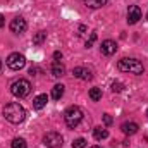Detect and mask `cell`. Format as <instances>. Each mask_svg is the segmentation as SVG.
I'll return each mask as SVG.
<instances>
[{
    "instance_id": "10",
    "label": "cell",
    "mask_w": 148,
    "mask_h": 148,
    "mask_svg": "<svg viewBox=\"0 0 148 148\" xmlns=\"http://www.w3.org/2000/svg\"><path fill=\"white\" fill-rule=\"evenodd\" d=\"M73 74L77 77V79H91V77H93L91 71L86 69V67H74Z\"/></svg>"
},
{
    "instance_id": "29",
    "label": "cell",
    "mask_w": 148,
    "mask_h": 148,
    "mask_svg": "<svg viewBox=\"0 0 148 148\" xmlns=\"http://www.w3.org/2000/svg\"><path fill=\"white\" fill-rule=\"evenodd\" d=\"M147 115H148V110H147Z\"/></svg>"
},
{
    "instance_id": "21",
    "label": "cell",
    "mask_w": 148,
    "mask_h": 148,
    "mask_svg": "<svg viewBox=\"0 0 148 148\" xmlns=\"http://www.w3.org/2000/svg\"><path fill=\"white\" fill-rule=\"evenodd\" d=\"M112 91H114V93H121V91H122V83L114 81V83H112Z\"/></svg>"
},
{
    "instance_id": "3",
    "label": "cell",
    "mask_w": 148,
    "mask_h": 148,
    "mask_svg": "<svg viewBox=\"0 0 148 148\" xmlns=\"http://www.w3.org/2000/svg\"><path fill=\"white\" fill-rule=\"evenodd\" d=\"M64 121H66V124H67V127H71L74 129L76 126H79V122L83 121V110L79 109V107H69L67 110L64 112Z\"/></svg>"
},
{
    "instance_id": "13",
    "label": "cell",
    "mask_w": 148,
    "mask_h": 148,
    "mask_svg": "<svg viewBox=\"0 0 148 148\" xmlns=\"http://www.w3.org/2000/svg\"><path fill=\"white\" fill-rule=\"evenodd\" d=\"M52 74H53L55 77L64 76V74H66V67H64V64H60V62H53V64H52Z\"/></svg>"
},
{
    "instance_id": "8",
    "label": "cell",
    "mask_w": 148,
    "mask_h": 148,
    "mask_svg": "<svg viewBox=\"0 0 148 148\" xmlns=\"http://www.w3.org/2000/svg\"><path fill=\"white\" fill-rule=\"evenodd\" d=\"M141 19V9L138 5H131L127 9V23L129 24H136Z\"/></svg>"
},
{
    "instance_id": "15",
    "label": "cell",
    "mask_w": 148,
    "mask_h": 148,
    "mask_svg": "<svg viewBox=\"0 0 148 148\" xmlns=\"http://www.w3.org/2000/svg\"><path fill=\"white\" fill-rule=\"evenodd\" d=\"M93 136H95V140H105L107 136H109V131L107 129H103V127H95L93 129Z\"/></svg>"
},
{
    "instance_id": "26",
    "label": "cell",
    "mask_w": 148,
    "mask_h": 148,
    "mask_svg": "<svg viewBox=\"0 0 148 148\" xmlns=\"http://www.w3.org/2000/svg\"><path fill=\"white\" fill-rule=\"evenodd\" d=\"M91 148H102V147H91Z\"/></svg>"
},
{
    "instance_id": "11",
    "label": "cell",
    "mask_w": 148,
    "mask_h": 148,
    "mask_svg": "<svg viewBox=\"0 0 148 148\" xmlns=\"http://www.w3.org/2000/svg\"><path fill=\"white\" fill-rule=\"evenodd\" d=\"M47 102H48V97L47 95H38V97H35V100H33V109L35 110H41L47 105Z\"/></svg>"
},
{
    "instance_id": "1",
    "label": "cell",
    "mask_w": 148,
    "mask_h": 148,
    "mask_svg": "<svg viewBox=\"0 0 148 148\" xmlns=\"http://www.w3.org/2000/svg\"><path fill=\"white\" fill-rule=\"evenodd\" d=\"M3 117L10 122V124H21L24 119H26V110L23 105L12 102V103H7L5 109H3Z\"/></svg>"
},
{
    "instance_id": "2",
    "label": "cell",
    "mask_w": 148,
    "mask_h": 148,
    "mask_svg": "<svg viewBox=\"0 0 148 148\" xmlns=\"http://www.w3.org/2000/svg\"><path fill=\"white\" fill-rule=\"evenodd\" d=\"M117 67H119V71L129 73V74H143V71H145V67H143V64H141L140 60H136V59H127V57L121 59L119 64H117Z\"/></svg>"
},
{
    "instance_id": "27",
    "label": "cell",
    "mask_w": 148,
    "mask_h": 148,
    "mask_svg": "<svg viewBox=\"0 0 148 148\" xmlns=\"http://www.w3.org/2000/svg\"><path fill=\"white\" fill-rule=\"evenodd\" d=\"M0 69H2V60H0Z\"/></svg>"
},
{
    "instance_id": "25",
    "label": "cell",
    "mask_w": 148,
    "mask_h": 148,
    "mask_svg": "<svg viewBox=\"0 0 148 148\" xmlns=\"http://www.w3.org/2000/svg\"><path fill=\"white\" fill-rule=\"evenodd\" d=\"M3 23H5V21H3V16H0V28L3 26Z\"/></svg>"
},
{
    "instance_id": "6",
    "label": "cell",
    "mask_w": 148,
    "mask_h": 148,
    "mask_svg": "<svg viewBox=\"0 0 148 148\" xmlns=\"http://www.w3.org/2000/svg\"><path fill=\"white\" fill-rule=\"evenodd\" d=\"M62 136H60V133H55V131H52V133H47L45 136H43V145L48 148H59L62 147Z\"/></svg>"
},
{
    "instance_id": "19",
    "label": "cell",
    "mask_w": 148,
    "mask_h": 148,
    "mask_svg": "<svg viewBox=\"0 0 148 148\" xmlns=\"http://www.w3.org/2000/svg\"><path fill=\"white\" fill-rule=\"evenodd\" d=\"M12 148H28V145L23 138H14L12 140Z\"/></svg>"
},
{
    "instance_id": "20",
    "label": "cell",
    "mask_w": 148,
    "mask_h": 148,
    "mask_svg": "<svg viewBox=\"0 0 148 148\" xmlns=\"http://www.w3.org/2000/svg\"><path fill=\"white\" fill-rule=\"evenodd\" d=\"M84 147H86V140H84V138H77V140H74L73 148H84Z\"/></svg>"
},
{
    "instance_id": "28",
    "label": "cell",
    "mask_w": 148,
    "mask_h": 148,
    "mask_svg": "<svg viewBox=\"0 0 148 148\" xmlns=\"http://www.w3.org/2000/svg\"><path fill=\"white\" fill-rule=\"evenodd\" d=\"M147 19H148V14H147Z\"/></svg>"
},
{
    "instance_id": "17",
    "label": "cell",
    "mask_w": 148,
    "mask_h": 148,
    "mask_svg": "<svg viewBox=\"0 0 148 148\" xmlns=\"http://www.w3.org/2000/svg\"><path fill=\"white\" fill-rule=\"evenodd\" d=\"M90 98H91L93 102L102 100V90H100V88H91V90H90Z\"/></svg>"
},
{
    "instance_id": "7",
    "label": "cell",
    "mask_w": 148,
    "mask_h": 148,
    "mask_svg": "<svg viewBox=\"0 0 148 148\" xmlns=\"http://www.w3.org/2000/svg\"><path fill=\"white\" fill-rule=\"evenodd\" d=\"M10 31L12 33H16V35H21V33H24L26 31V28H28V24H26V19L24 17H14L12 21H10Z\"/></svg>"
},
{
    "instance_id": "5",
    "label": "cell",
    "mask_w": 148,
    "mask_h": 148,
    "mask_svg": "<svg viewBox=\"0 0 148 148\" xmlns=\"http://www.w3.org/2000/svg\"><path fill=\"white\" fill-rule=\"evenodd\" d=\"M7 67L9 69H12V71H19V69H23L24 66H26V59H24V55L23 53H10L9 57H7Z\"/></svg>"
},
{
    "instance_id": "4",
    "label": "cell",
    "mask_w": 148,
    "mask_h": 148,
    "mask_svg": "<svg viewBox=\"0 0 148 148\" xmlns=\"http://www.w3.org/2000/svg\"><path fill=\"white\" fill-rule=\"evenodd\" d=\"M31 91V83L28 79H16L12 84H10V93L17 98H24L28 97Z\"/></svg>"
},
{
    "instance_id": "9",
    "label": "cell",
    "mask_w": 148,
    "mask_h": 148,
    "mask_svg": "<svg viewBox=\"0 0 148 148\" xmlns=\"http://www.w3.org/2000/svg\"><path fill=\"white\" fill-rule=\"evenodd\" d=\"M102 53L103 55H114L115 53V50H117V43L115 41H112V40H105V41H102Z\"/></svg>"
},
{
    "instance_id": "22",
    "label": "cell",
    "mask_w": 148,
    "mask_h": 148,
    "mask_svg": "<svg viewBox=\"0 0 148 148\" xmlns=\"http://www.w3.org/2000/svg\"><path fill=\"white\" fill-rule=\"evenodd\" d=\"M95 40H97V33H91V35H90V40L86 41V47L90 48V47L93 45V41H95Z\"/></svg>"
},
{
    "instance_id": "24",
    "label": "cell",
    "mask_w": 148,
    "mask_h": 148,
    "mask_svg": "<svg viewBox=\"0 0 148 148\" xmlns=\"http://www.w3.org/2000/svg\"><path fill=\"white\" fill-rule=\"evenodd\" d=\"M53 59H55V62H60V59H62V53H60V52H55V53H53Z\"/></svg>"
},
{
    "instance_id": "16",
    "label": "cell",
    "mask_w": 148,
    "mask_h": 148,
    "mask_svg": "<svg viewBox=\"0 0 148 148\" xmlns=\"http://www.w3.org/2000/svg\"><path fill=\"white\" fill-rule=\"evenodd\" d=\"M107 3V0H84V5L90 9H100Z\"/></svg>"
},
{
    "instance_id": "18",
    "label": "cell",
    "mask_w": 148,
    "mask_h": 148,
    "mask_svg": "<svg viewBox=\"0 0 148 148\" xmlns=\"http://www.w3.org/2000/svg\"><path fill=\"white\" fill-rule=\"evenodd\" d=\"M45 40H47V33H45V31H38L36 35L33 36V43H35V45H41Z\"/></svg>"
},
{
    "instance_id": "23",
    "label": "cell",
    "mask_w": 148,
    "mask_h": 148,
    "mask_svg": "<svg viewBox=\"0 0 148 148\" xmlns=\"http://www.w3.org/2000/svg\"><path fill=\"white\" fill-rule=\"evenodd\" d=\"M103 122H105V126H110L112 124V117L109 114H103Z\"/></svg>"
},
{
    "instance_id": "12",
    "label": "cell",
    "mask_w": 148,
    "mask_h": 148,
    "mask_svg": "<svg viewBox=\"0 0 148 148\" xmlns=\"http://www.w3.org/2000/svg\"><path fill=\"white\" fill-rule=\"evenodd\" d=\"M121 129H122L124 134H134V133L138 131V124H136V122H124V124L121 126Z\"/></svg>"
},
{
    "instance_id": "14",
    "label": "cell",
    "mask_w": 148,
    "mask_h": 148,
    "mask_svg": "<svg viewBox=\"0 0 148 148\" xmlns=\"http://www.w3.org/2000/svg\"><path fill=\"white\" fill-rule=\"evenodd\" d=\"M62 95H64V84H55L52 88V98L53 100H60Z\"/></svg>"
}]
</instances>
